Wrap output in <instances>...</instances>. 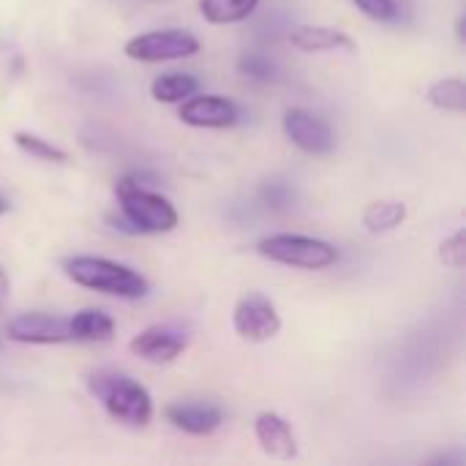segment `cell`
I'll use <instances>...</instances> for the list:
<instances>
[{
  "label": "cell",
  "instance_id": "8992f818",
  "mask_svg": "<svg viewBox=\"0 0 466 466\" xmlns=\"http://www.w3.org/2000/svg\"><path fill=\"white\" fill-rule=\"evenodd\" d=\"M235 333L248 341V344H265L279 336L281 330V317L279 309L273 306L270 298L262 292H248L246 298L238 300L235 314H232Z\"/></svg>",
  "mask_w": 466,
  "mask_h": 466
},
{
  "label": "cell",
  "instance_id": "7c38bea8",
  "mask_svg": "<svg viewBox=\"0 0 466 466\" xmlns=\"http://www.w3.org/2000/svg\"><path fill=\"white\" fill-rule=\"evenodd\" d=\"M254 437L265 456L289 461L298 456V442L292 434V426L279 412H259L254 418Z\"/></svg>",
  "mask_w": 466,
  "mask_h": 466
},
{
  "label": "cell",
  "instance_id": "9a60e30c",
  "mask_svg": "<svg viewBox=\"0 0 466 466\" xmlns=\"http://www.w3.org/2000/svg\"><path fill=\"white\" fill-rule=\"evenodd\" d=\"M194 93H199V79L194 74H186V71L161 74L150 82V96L158 104H180Z\"/></svg>",
  "mask_w": 466,
  "mask_h": 466
},
{
  "label": "cell",
  "instance_id": "8fae6325",
  "mask_svg": "<svg viewBox=\"0 0 466 466\" xmlns=\"http://www.w3.org/2000/svg\"><path fill=\"white\" fill-rule=\"evenodd\" d=\"M164 415L177 431L191 437H210L224 423L221 407L205 401H175L164 410Z\"/></svg>",
  "mask_w": 466,
  "mask_h": 466
},
{
  "label": "cell",
  "instance_id": "3957f363",
  "mask_svg": "<svg viewBox=\"0 0 466 466\" xmlns=\"http://www.w3.org/2000/svg\"><path fill=\"white\" fill-rule=\"evenodd\" d=\"M63 273L85 289L112 295L120 300H139L150 292V281L139 270L106 257H90V254L68 257L63 259Z\"/></svg>",
  "mask_w": 466,
  "mask_h": 466
},
{
  "label": "cell",
  "instance_id": "7a4b0ae2",
  "mask_svg": "<svg viewBox=\"0 0 466 466\" xmlns=\"http://www.w3.org/2000/svg\"><path fill=\"white\" fill-rule=\"evenodd\" d=\"M115 197L123 213V221L117 229H126L131 235H167L180 221L175 205L158 191L145 188L139 177H131V175L117 177Z\"/></svg>",
  "mask_w": 466,
  "mask_h": 466
},
{
  "label": "cell",
  "instance_id": "d6986e66",
  "mask_svg": "<svg viewBox=\"0 0 466 466\" xmlns=\"http://www.w3.org/2000/svg\"><path fill=\"white\" fill-rule=\"evenodd\" d=\"M14 145L22 153H27L30 158H35V161H46V164H66L68 161V153L66 150H60L49 139H44L38 134H30V131H16L14 134Z\"/></svg>",
  "mask_w": 466,
  "mask_h": 466
},
{
  "label": "cell",
  "instance_id": "44dd1931",
  "mask_svg": "<svg viewBox=\"0 0 466 466\" xmlns=\"http://www.w3.org/2000/svg\"><path fill=\"white\" fill-rule=\"evenodd\" d=\"M440 259L448 265V268H453V270H461L466 265V232L464 229H459V232H453L451 238H445L442 243H440Z\"/></svg>",
  "mask_w": 466,
  "mask_h": 466
},
{
  "label": "cell",
  "instance_id": "7402d4cb",
  "mask_svg": "<svg viewBox=\"0 0 466 466\" xmlns=\"http://www.w3.org/2000/svg\"><path fill=\"white\" fill-rule=\"evenodd\" d=\"M238 68H240V74H246L248 79H257V82H270L276 76V66L265 55H257V52L243 55L238 60Z\"/></svg>",
  "mask_w": 466,
  "mask_h": 466
},
{
  "label": "cell",
  "instance_id": "30bf717a",
  "mask_svg": "<svg viewBox=\"0 0 466 466\" xmlns=\"http://www.w3.org/2000/svg\"><path fill=\"white\" fill-rule=\"evenodd\" d=\"M128 350H131L137 358L161 366V363H172L175 358L183 355V350H186V336H183L177 328H172V325H150V328H145L139 336L131 339Z\"/></svg>",
  "mask_w": 466,
  "mask_h": 466
},
{
  "label": "cell",
  "instance_id": "e0dca14e",
  "mask_svg": "<svg viewBox=\"0 0 466 466\" xmlns=\"http://www.w3.org/2000/svg\"><path fill=\"white\" fill-rule=\"evenodd\" d=\"M404 218H407V205L401 199H380V202H371L363 210V227L371 235L393 232L396 227L404 224Z\"/></svg>",
  "mask_w": 466,
  "mask_h": 466
},
{
  "label": "cell",
  "instance_id": "ffe728a7",
  "mask_svg": "<svg viewBox=\"0 0 466 466\" xmlns=\"http://www.w3.org/2000/svg\"><path fill=\"white\" fill-rule=\"evenodd\" d=\"M360 14H366L374 22H399L401 5L399 0H352Z\"/></svg>",
  "mask_w": 466,
  "mask_h": 466
},
{
  "label": "cell",
  "instance_id": "6da1fadb",
  "mask_svg": "<svg viewBox=\"0 0 466 466\" xmlns=\"http://www.w3.org/2000/svg\"><path fill=\"white\" fill-rule=\"evenodd\" d=\"M90 396L104 407V412L131 429H142L153 420V396L150 390L128 374L120 371H93L87 374Z\"/></svg>",
  "mask_w": 466,
  "mask_h": 466
},
{
  "label": "cell",
  "instance_id": "4fadbf2b",
  "mask_svg": "<svg viewBox=\"0 0 466 466\" xmlns=\"http://www.w3.org/2000/svg\"><path fill=\"white\" fill-rule=\"evenodd\" d=\"M289 41L300 52H355V41L344 30L325 25H300L289 33Z\"/></svg>",
  "mask_w": 466,
  "mask_h": 466
},
{
  "label": "cell",
  "instance_id": "5bb4252c",
  "mask_svg": "<svg viewBox=\"0 0 466 466\" xmlns=\"http://www.w3.org/2000/svg\"><path fill=\"white\" fill-rule=\"evenodd\" d=\"M71 341L82 344H104L115 336V319L101 309H79L74 317H68Z\"/></svg>",
  "mask_w": 466,
  "mask_h": 466
},
{
  "label": "cell",
  "instance_id": "9c48e42d",
  "mask_svg": "<svg viewBox=\"0 0 466 466\" xmlns=\"http://www.w3.org/2000/svg\"><path fill=\"white\" fill-rule=\"evenodd\" d=\"M284 134L295 147H300L309 156H328L336 147V134L328 126V120H322L319 115H314L303 106L287 109Z\"/></svg>",
  "mask_w": 466,
  "mask_h": 466
},
{
  "label": "cell",
  "instance_id": "cb8c5ba5",
  "mask_svg": "<svg viewBox=\"0 0 466 466\" xmlns=\"http://www.w3.org/2000/svg\"><path fill=\"white\" fill-rule=\"evenodd\" d=\"M8 210H11V202H8V199H5V197L0 194V216H5Z\"/></svg>",
  "mask_w": 466,
  "mask_h": 466
},
{
  "label": "cell",
  "instance_id": "d4e9b609",
  "mask_svg": "<svg viewBox=\"0 0 466 466\" xmlns=\"http://www.w3.org/2000/svg\"><path fill=\"white\" fill-rule=\"evenodd\" d=\"M456 35H459V41H464V19H459V25H456Z\"/></svg>",
  "mask_w": 466,
  "mask_h": 466
},
{
  "label": "cell",
  "instance_id": "5b68a950",
  "mask_svg": "<svg viewBox=\"0 0 466 466\" xmlns=\"http://www.w3.org/2000/svg\"><path fill=\"white\" fill-rule=\"evenodd\" d=\"M128 60L137 63H169L194 57L199 52V38L180 27H164V30H147L126 41L123 46Z\"/></svg>",
  "mask_w": 466,
  "mask_h": 466
},
{
  "label": "cell",
  "instance_id": "277c9868",
  "mask_svg": "<svg viewBox=\"0 0 466 466\" xmlns=\"http://www.w3.org/2000/svg\"><path fill=\"white\" fill-rule=\"evenodd\" d=\"M257 254L265 257L268 262L287 265V268H300V270H325L339 262V248L322 238H309V235H292V232H279L268 235L257 243Z\"/></svg>",
  "mask_w": 466,
  "mask_h": 466
},
{
  "label": "cell",
  "instance_id": "ac0fdd59",
  "mask_svg": "<svg viewBox=\"0 0 466 466\" xmlns=\"http://www.w3.org/2000/svg\"><path fill=\"white\" fill-rule=\"evenodd\" d=\"M426 98H429L431 106H437V109H442V112H459V115H461L466 109L464 79H459V76L437 79L434 85H429Z\"/></svg>",
  "mask_w": 466,
  "mask_h": 466
},
{
  "label": "cell",
  "instance_id": "2e32d148",
  "mask_svg": "<svg viewBox=\"0 0 466 466\" xmlns=\"http://www.w3.org/2000/svg\"><path fill=\"white\" fill-rule=\"evenodd\" d=\"M259 8V0H199V14L210 25L246 22Z\"/></svg>",
  "mask_w": 466,
  "mask_h": 466
},
{
  "label": "cell",
  "instance_id": "52a82bcc",
  "mask_svg": "<svg viewBox=\"0 0 466 466\" xmlns=\"http://www.w3.org/2000/svg\"><path fill=\"white\" fill-rule=\"evenodd\" d=\"M5 339L14 344H33V347H55V344H68L71 330L68 319L46 311H25L8 319L5 325Z\"/></svg>",
  "mask_w": 466,
  "mask_h": 466
},
{
  "label": "cell",
  "instance_id": "ba28073f",
  "mask_svg": "<svg viewBox=\"0 0 466 466\" xmlns=\"http://www.w3.org/2000/svg\"><path fill=\"white\" fill-rule=\"evenodd\" d=\"M177 117L191 126V128H213V131H221V128H232L240 123V106L227 98V96H188L186 101H180V109H177Z\"/></svg>",
  "mask_w": 466,
  "mask_h": 466
},
{
  "label": "cell",
  "instance_id": "603a6c76",
  "mask_svg": "<svg viewBox=\"0 0 466 466\" xmlns=\"http://www.w3.org/2000/svg\"><path fill=\"white\" fill-rule=\"evenodd\" d=\"M8 295H11V279H8L5 268L0 265V309L8 303Z\"/></svg>",
  "mask_w": 466,
  "mask_h": 466
}]
</instances>
